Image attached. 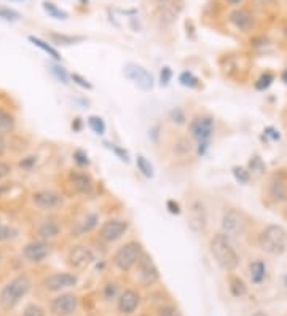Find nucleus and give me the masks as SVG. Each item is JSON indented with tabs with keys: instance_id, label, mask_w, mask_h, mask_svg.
<instances>
[{
	"instance_id": "1",
	"label": "nucleus",
	"mask_w": 287,
	"mask_h": 316,
	"mask_svg": "<svg viewBox=\"0 0 287 316\" xmlns=\"http://www.w3.org/2000/svg\"><path fill=\"white\" fill-rule=\"evenodd\" d=\"M209 253L214 259V262L222 269L224 272L232 273L235 272L241 264V257L233 245V240L228 238L227 235L219 232L212 235L209 240Z\"/></svg>"
},
{
	"instance_id": "2",
	"label": "nucleus",
	"mask_w": 287,
	"mask_h": 316,
	"mask_svg": "<svg viewBox=\"0 0 287 316\" xmlns=\"http://www.w3.org/2000/svg\"><path fill=\"white\" fill-rule=\"evenodd\" d=\"M216 133V118L204 113V115H196L188 121V134L195 141L196 155L203 157L209 149L212 137Z\"/></svg>"
},
{
	"instance_id": "3",
	"label": "nucleus",
	"mask_w": 287,
	"mask_h": 316,
	"mask_svg": "<svg viewBox=\"0 0 287 316\" xmlns=\"http://www.w3.org/2000/svg\"><path fill=\"white\" fill-rule=\"evenodd\" d=\"M257 246L270 256H283L287 251V230L283 225L270 224L257 235Z\"/></svg>"
},
{
	"instance_id": "4",
	"label": "nucleus",
	"mask_w": 287,
	"mask_h": 316,
	"mask_svg": "<svg viewBox=\"0 0 287 316\" xmlns=\"http://www.w3.org/2000/svg\"><path fill=\"white\" fill-rule=\"evenodd\" d=\"M32 281L27 275H18L10 280L0 291V305L5 310H11L18 305L24 297L29 294Z\"/></svg>"
},
{
	"instance_id": "5",
	"label": "nucleus",
	"mask_w": 287,
	"mask_h": 316,
	"mask_svg": "<svg viewBox=\"0 0 287 316\" xmlns=\"http://www.w3.org/2000/svg\"><path fill=\"white\" fill-rule=\"evenodd\" d=\"M144 246L142 243H139L136 240L126 241L125 245H121L112 256V264L117 270L128 273L131 270L136 269L137 262L141 261V257L144 256Z\"/></svg>"
},
{
	"instance_id": "6",
	"label": "nucleus",
	"mask_w": 287,
	"mask_h": 316,
	"mask_svg": "<svg viewBox=\"0 0 287 316\" xmlns=\"http://www.w3.org/2000/svg\"><path fill=\"white\" fill-rule=\"evenodd\" d=\"M249 229V219L241 209L227 208L220 219V232L227 235L228 238L238 240L244 237Z\"/></svg>"
},
{
	"instance_id": "7",
	"label": "nucleus",
	"mask_w": 287,
	"mask_h": 316,
	"mask_svg": "<svg viewBox=\"0 0 287 316\" xmlns=\"http://www.w3.org/2000/svg\"><path fill=\"white\" fill-rule=\"evenodd\" d=\"M129 221L121 217H110L99 225L97 229V238H99L105 245H113V243L120 241L125 235L129 232Z\"/></svg>"
},
{
	"instance_id": "8",
	"label": "nucleus",
	"mask_w": 287,
	"mask_h": 316,
	"mask_svg": "<svg viewBox=\"0 0 287 316\" xmlns=\"http://www.w3.org/2000/svg\"><path fill=\"white\" fill-rule=\"evenodd\" d=\"M209 224V216L206 205L203 203V200L193 198L190 203L187 205V225L193 233L201 235L206 232Z\"/></svg>"
},
{
	"instance_id": "9",
	"label": "nucleus",
	"mask_w": 287,
	"mask_h": 316,
	"mask_svg": "<svg viewBox=\"0 0 287 316\" xmlns=\"http://www.w3.org/2000/svg\"><path fill=\"white\" fill-rule=\"evenodd\" d=\"M123 74L129 80L134 86H137L141 91L149 93L155 88V78L152 75V72L147 70L144 66L137 62H126L125 67H123Z\"/></svg>"
},
{
	"instance_id": "10",
	"label": "nucleus",
	"mask_w": 287,
	"mask_h": 316,
	"mask_svg": "<svg viewBox=\"0 0 287 316\" xmlns=\"http://www.w3.org/2000/svg\"><path fill=\"white\" fill-rule=\"evenodd\" d=\"M96 262V253L86 245H75L67 253V265L73 270H85Z\"/></svg>"
},
{
	"instance_id": "11",
	"label": "nucleus",
	"mask_w": 287,
	"mask_h": 316,
	"mask_svg": "<svg viewBox=\"0 0 287 316\" xmlns=\"http://www.w3.org/2000/svg\"><path fill=\"white\" fill-rule=\"evenodd\" d=\"M136 272H137V280L142 286L150 288L153 285H157L160 281V270L157 264L153 262L152 256H149L147 253H144V256L141 257V261L136 265Z\"/></svg>"
},
{
	"instance_id": "12",
	"label": "nucleus",
	"mask_w": 287,
	"mask_h": 316,
	"mask_svg": "<svg viewBox=\"0 0 287 316\" xmlns=\"http://www.w3.org/2000/svg\"><path fill=\"white\" fill-rule=\"evenodd\" d=\"M30 200H32V205H34L37 209L46 211V213L54 211L64 205V197L59 192L51 190V189H43V190L34 192Z\"/></svg>"
},
{
	"instance_id": "13",
	"label": "nucleus",
	"mask_w": 287,
	"mask_h": 316,
	"mask_svg": "<svg viewBox=\"0 0 287 316\" xmlns=\"http://www.w3.org/2000/svg\"><path fill=\"white\" fill-rule=\"evenodd\" d=\"M77 285H78V277L70 272L53 273L43 280V288L48 293H62L65 289L75 288Z\"/></svg>"
},
{
	"instance_id": "14",
	"label": "nucleus",
	"mask_w": 287,
	"mask_h": 316,
	"mask_svg": "<svg viewBox=\"0 0 287 316\" xmlns=\"http://www.w3.org/2000/svg\"><path fill=\"white\" fill-rule=\"evenodd\" d=\"M78 297L72 293H61L50 302V313L53 316H72L78 310Z\"/></svg>"
},
{
	"instance_id": "15",
	"label": "nucleus",
	"mask_w": 287,
	"mask_h": 316,
	"mask_svg": "<svg viewBox=\"0 0 287 316\" xmlns=\"http://www.w3.org/2000/svg\"><path fill=\"white\" fill-rule=\"evenodd\" d=\"M228 22L232 24L238 32L249 34V32H252L254 27H256V16H254V13L249 11L248 8L238 6L228 13Z\"/></svg>"
},
{
	"instance_id": "16",
	"label": "nucleus",
	"mask_w": 287,
	"mask_h": 316,
	"mask_svg": "<svg viewBox=\"0 0 287 316\" xmlns=\"http://www.w3.org/2000/svg\"><path fill=\"white\" fill-rule=\"evenodd\" d=\"M51 251L53 248L50 245V241L34 240V241H29L27 245L22 248V257L30 264H40L43 262L46 257H50Z\"/></svg>"
},
{
	"instance_id": "17",
	"label": "nucleus",
	"mask_w": 287,
	"mask_h": 316,
	"mask_svg": "<svg viewBox=\"0 0 287 316\" xmlns=\"http://www.w3.org/2000/svg\"><path fill=\"white\" fill-rule=\"evenodd\" d=\"M69 185L70 189L78 193V195H91L94 192L96 182L91 177V174L86 171H81V169H72L69 173Z\"/></svg>"
},
{
	"instance_id": "18",
	"label": "nucleus",
	"mask_w": 287,
	"mask_h": 316,
	"mask_svg": "<svg viewBox=\"0 0 287 316\" xmlns=\"http://www.w3.org/2000/svg\"><path fill=\"white\" fill-rule=\"evenodd\" d=\"M141 301H142L141 294H139L136 289L128 288V289L123 291L117 299V310H118L120 315L129 316V315L136 313L139 305H141Z\"/></svg>"
},
{
	"instance_id": "19",
	"label": "nucleus",
	"mask_w": 287,
	"mask_h": 316,
	"mask_svg": "<svg viewBox=\"0 0 287 316\" xmlns=\"http://www.w3.org/2000/svg\"><path fill=\"white\" fill-rule=\"evenodd\" d=\"M61 224L54 217H48L37 227V238L43 241H53L61 235Z\"/></svg>"
},
{
	"instance_id": "20",
	"label": "nucleus",
	"mask_w": 287,
	"mask_h": 316,
	"mask_svg": "<svg viewBox=\"0 0 287 316\" xmlns=\"http://www.w3.org/2000/svg\"><path fill=\"white\" fill-rule=\"evenodd\" d=\"M97 227H99V214L88 213L77 222L73 233H75V237H85L88 233H93Z\"/></svg>"
},
{
	"instance_id": "21",
	"label": "nucleus",
	"mask_w": 287,
	"mask_h": 316,
	"mask_svg": "<svg viewBox=\"0 0 287 316\" xmlns=\"http://www.w3.org/2000/svg\"><path fill=\"white\" fill-rule=\"evenodd\" d=\"M267 273H268V267L265 261H262V259H256V261H252L249 264V278L252 281V285L260 286L262 283L265 281Z\"/></svg>"
},
{
	"instance_id": "22",
	"label": "nucleus",
	"mask_w": 287,
	"mask_h": 316,
	"mask_svg": "<svg viewBox=\"0 0 287 316\" xmlns=\"http://www.w3.org/2000/svg\"><path fill=\"white\" fill-rule=\"evenodd\" d=\"M16 128V118L11 112H8L5 109L0 107V136L5 137L8 134H11Z\"/></svg>"
},
{
	"instance_id": "23",
	"label": "nucleus",
	"mask_w": 287,
	"mask_h": 316,
	"mask_svg": "<svg viewBox=\"0 0 287 316\" xmlns=\"http://www.w3.org/2000/svg\"><path fill=\"white\" fill-rule=\"evenodd\" d=\"M268 193L276 203H283V201H287V187L286 184L280 179H272L268 185Z\"/></svg>"
},
{
	"instance_id": "24",
	"label": "nucleus",
	"mask_w": 287,
	"mask_h": 316,
	"mask_svg": "<svg viewBox=\"0 0 287 316\" xmlns=\"http://www.w3.org/2000/svg\"><path fill=\"white\" fill-rule=\"evenodd\" d=\"M29 42H30L32 45H35L37 48H40V50H42L43 53H46V54L50 56L51 59H54L56 62H59V61H61V53L57 51L51 43L45 42L43 38L35 37V35H29Z\"/></svg>"
},
{
	"instance_id": "25",
	"label": "nucleus",
	"mask_w": 287,
	"mask_h": 316,
	"mask_svg": "<svg viewBox=\"0 0 287 316\" xmlns=\"http://www.w3.org/2000/svg\"><path fill=\"white\" fill-rule=\"evenodd\" d=\"M228 291L233 297L240 299L248 293V286H246V283L240 277H236V275H230L228 277Z\"/></svg>"
},
{
	"instance_id": "26",
	"label": "nucleus",
	"mask_w": 287,
	"mask_h": 316,
	"mask_svg": "<svg viewBox=\"0 0 287 316\" xmlns=\"http://www.w3.org/2000/svg\"><path fill=\"white\" fill-rule=\"evenodd\" d=\"M50 38L53 40V43L61 45V46H70V45H77L80 42H83L85 37L81 35H67V34H56V32H51Z\"/></svg>"
},
{
	"instance_id": "27",
	"label": "nucleus",
	"mask_w": 287,
	"mask_h": 316,
	"mask_svg": "<svg viewBox=\"0 0 287 316\" xmlns=\"http://www.w3.org/2000/svg\"><path fill=\"white\" fill-rule=\"evenodd\" d=\"M136 166H137V171L141 173L144 177H147V179H153V176H155L153 165L150 163L149 158H147L145 155H142V153H139V155L136 157Z\"/></svg>"
},
{
	"instance_id": "28",
	"label": "nucleus",
	"mask_w": 287,
	"mask_h": 316,
	"mask_svg": "<svg viewBox=\"0 0 287 316\" xmlns=\"http://www.w3.org/2000/svg\"><path fill=\"white\" fill-rule=\"evenodd\" d=\"M42 8H43V11L50 16V18H54V19H67L69 18V13L67 11H64L62 8H59L56 3L53 2H48V0H43L42 2Z\"/></svg>"
},
{
	"instance_id": "29",
	"label": "nucleus",
	"mask_w": 287,
	"mask_h": 316,
	"mask_svg": "<svg viewBox=\"0 0 287 316\" xmlns=\"http://www.w3.org/2000/svg\"><path fill=\"white\" fill-rule=\"evenodd\" d=\"M86 123H88V128L97 136H104L105 131H107V125H105L104 118L99 115H89L86 118Z\"/></svg>"
},
{
	"instance_id": "30",
	"label": "nucleus",
	"mask_w": 287,
	"mask_h": 316,
	"mask_svg": "<svg viewBox=\"0 0 287 316\" xmlns=\"http://www.w3.org/2000/svg\"><path fill=\"white\" fill-rule=\"evenodd\" d=\"M48 70H50V74H51L59 83H62V85H69L70 75H69V72L65 70V67L61 66V64L51 62L50 66H48Z\"/></svg>"
},
{
	"instance_id": "31",
	"label": "nucleus",
	"mask_w": 287,
	"mask_h": 316,
	"mask_svg": "<svg viewBox=\"0 0 287 316\" xmlns=\"http://www.w3.org/2000/svg\"><path fill=\"white\" fill-rule=\"evenodd\" d=\"M179 83L185 88H198L201 82H200V78L193 74V72L184 70V72H180V75H179Z\"/></svg>"
},
{
	"instance_id": "32",
	"label": "nucleus",
	"mask_w": 287,
	"mask_h": 316,
	"mask_svg": "<svg viewBox=\"0 0 287 316\" xmlns=\"http://www.w3.org/2000/svg\"><path fill=\"white\" fill-rule=\"evenodd\" d=\"M168 120L171 121L172 125H176V126H182L185 125L188 118H187V113L182 107H174V109H171L169 113H168Z\"/></svg>"
},
{
	"instance_id": "33",
	"label": "nucleus",
	"mask_w": 287,
	"mask_h": 316,
	"mask_svg": "<svg viewBox=\"0 0 287 316\" xmlns=\"http://www.w3.org/2000/svg\"><path fill=\"white\" fill-rule=\"evenodd\" d=\"M18 237V230L14 229L13 225H6L3 224V221L0 219V243L5 241H11Z\"/></svg>"
},
{
	"instance_id": "34",
	"label": "nucleus",
	"mask_w": 287,
	"mask_h": 316,
	"mask_svg": "<svg viewBox=\"0 0 287 316\" xmlns=\"http://www.w3.org/2000/svg\"><path fill=\"white\" fill-rule=\"evenodd\" d=\"M0 19L6 21V22H16L21 19V13L16 11L14 8L0 5Z\"/></svg>"
},
{
	"instance_id": "35",
	"label": "nucleus",
	"mask_w": 287,
	"mask_h": 316,
	"mask_svg": "<svg viewBox=\"0 0 287 316\" xmlns=\"http://www.w3.org/2000/svg\"><path fill=\"white\" fill-rule=\"evenodd\" d=\"M232 174L235 177V181L243 184V185L249 184V181H251V171L248 168H244V166H233L232 168Z\"/></svg>"
},
{
	"instance_id": "36",
	"label": "nucleus",
	"mask_w": 287,
	"mask_h": 316,
	"mask_svg": "<svg viewBox=\"0 0 287 316\" xmlns=\"http://www.w3.org/2000/svg\"><path fill=\"white\" fill-rule=\"evenodd\" d=\"M73 161H75L78 168H88L89 165H91L89 155L85 150H81V149H77L75 152H73Z\"/></svg>"
},
{
	"instance_id": "37",
	"label": "nucleus",
	"mask_w": 287,
	"mask_h": 316,
	"mask_svg": "<svg viewBox=\"0 0 287 316\" xmlns=\"http://www.w3.org/2000/svg\"><path fill=\"white\" fill-rule=\"evenodd\" d=\"M121 293H118V285L115 281H110L104 286V299L105 301H115Z\"/></svg>"
},
{
	"instance_id": "38",
	"label": "nucleus",
	"mask_w": 287,
	"mask_h": 316,
	"mask_svg": "<svg viewBox=\"0 0 287 316\" xmlns=\"http://www.w3.org/2000/svg\"><path fill=\"white\" fill-rule=\"evenodd\" d=\"M273 80H275V75H273V74H270V72H265V74H262L260 78L256 82V90H259V91H265L267 88L273 83Z\"/></svg>"
},
{
	"instance_id": "39",
	"label": "nucleus",
	"mask_w": 287,
	"mask_h": 316,
	"mask_svg": "<svg viewBox=\"0 0 287 316\" xmlns=\"http://www.w3.org/2000/svg\"><path fill=\"white\" fill-rule=\"evenodd\" d=\"M105 145L117 155V158H120L121 161H125V163H129V153L128 150H125L123 147H120V145L117 144H113V142H105Z\"/></svg>"
},
{
	"instance_id": "40",
	"label": "nucleus",
	"mask_w": 287,
	"mask_h": 316,
	"mask_svg": "<svg viewBox=\"0 0 287 316\" xmlns=\"http://www.w3.org/2000/svg\"><path fill=\"white\" fill-rule=\"evenodd\" d=\"M21 316H45V310L37 304H29L26 309L22 310Z\"/></svg>"
},
{
	"instance_id": "41",
	"label": "nucleus",
	"mask_w": 287,
	"mask_h": 316,
	"mask_svg": "<svg viewBox=\"0 0 287 316\" xmlns=\"http://www.w3.org/2000/svg\"><path fill=\"white\" fill-rule=\"evenodd\" d=\"M172 69L169 66H163L161 70H160V85L161 86H168L171 83V80H172Z\"/></svg>"
},
{
	"instance_id": "42",
	"label": "nucleus",
	"mask_w": 287,
	"mask_h": 316,
	"mask_svg": "<svg viewBox=\"0 0 287 316\" xmlns=\"http://www.w3.org/2000/svg\"><path fill=\"white\" fill-rule=\"evenodd\" d=\"M70 80L75 85L81 86V88H85V90H93V83L89 82L88 78H85L83 75H80V74H72L70 75Z\"/></svg>"
},
{
	"instance_id": "43",
	"label": "nucleus",
	"mask_w": 287,
	"mask_h": 316,
	"mask_svg": "<svg viewBox=\"0 0 287 316\" xmlns=\"http://www.w3.org/2000/svg\"><path fill=\"white\" fill-rule=\"evenodd\" d=\"M249 171L251 173H264L265 171V165L264 161H262L260 157H252L251 161H249Z\"/></svg>"
},
{
	"instance_id": "44",
	"label": "nucleus",
	"mask_w": 287,
	"mask_h": 316,
	"mask_svg": "<svg viewBox=\"0 0 287 316\" xmlns=\"http://www.w3.org/2000/svg\"><path fill=\"white\" fill-rule=\"evenodd\" d=\"M157 316H184V315L180 313V312L176 309V307H172V305H165V307H161V309H158Z\"/></svg>"
},
{
	"instance_id": "45",
	"label": "nucleus",
	"mask_w": 287,
	"mask_h": 316,
	"mask_svg": "<svg viewBox=\"0 0 287 316\" xmlns=\"http://www.w3.org/2000/svg\"><path fill=\"white\" fill-rule=\"evenodd\" d=\"M166 209H168V213L172 214V216H179V214H182V206H180L179 201L176 200H168L166 201Z\"/></svg>"
},
{
	"instance_id": "46",
	"label": "nucleus",
	"mask_w": 287,
	"mask_h": 316,
	"mask_svg": "<svg viewBox=\"0 0 287 316\" xmlns=\"http://www.w3.org/2000/svg\"><path fill=\"white\" fill-rule=\"evenodd\" d=\"M11 165L10 163H6V161H2L0 160V182L5 181L8 176L11 174Z\"/></svg>"
},
{
	"instance_id": "47",
	"label": "nucleus",
	"mask_w": 287,
	"mask_h": 316,
	"mask_svg": "<svg viewBox=\"0 0 287 316\" xmlns=\"http://www.w3.org/2000/svg\"><path fill=\"white\" fill-rule=\"evenodd\" d=\"M35 158H37V157H26L24 160H21L19 166H21V168H24V169H30V168H32V165H34L35 161H37Z\"/></svg>"
},
{
	"instance_id": "48",
	"label": "nucleus",
	"mask_w": 287,
	"mask_h": 316,
	"mask_svg": "<svg viewBox=\"0 0 287 316\" xmlns=\"http://www.w3.org/2000/svg\"><path fill=\"white\" fill-rule=\"evenodd\" d=\"M265 134H267V136H272L275 141L280 139V133H276V129H273V128H267V129H265Z\"/></svg>"
},
{
	"instance_id": "49",
	"label": "nucleus",
	"mask_w": 287,
	"mask_h": 316,
	"mask_svg": "<svg viewBox=\"0 0 287 316\" xmlns=\"http://www.w3.org/2000/svg\"><path fill=\"white\" fill-rule=\"evenodd\" d=\"M72 129H73V131H81V118H75V120H73L72 121Z\"/></svg>"
},
{
	"instance_id": "50",
	"label": "nucleus",
	"mask_w": 287,
	"mask_h": 316,
	"mask_svg": "<svg viewBox=\"0 0 287 316\" xmlns=\"http://www.w3.org/2000/svg\"><path fill=\"white\" fill-rule=\"evenodd\" d=\"M6 150V144H5V137L0 136V158L3 157V153Z\"/></svg>"
},
{
	"instance_id": "51",
	"label": "nucleus",
	"mask_w": 287,
	"mask_h": 316,
	"mask_svg": "<svg viewBox=\"0 0 287 316\" xmlns=\"http://www.w3.org/2000/svg\"><path fill=\"white\" fill-rule=\"evenodd\" d=\"M225 2L230 5V6H233V8H238L241 3H244V0H225Z\"/></svg>"
},
{
	"instance_id": "52",
	"label": "nucleus",
	"mask_w": 287,
	"mask_h": 316,
	"mask_svg": "<svg viewBox=\"0 0 287 316\" xmlns=\"http://www.w3.org/2000/svg\"><path fill=\"white\" fill-rule=\"evenodd\" d=\"M273 0H254V3L259 5V6H265V5H270Z\"/></svg>"
},
{
	"instance_id": "53",
	"label": "nucleus",
	"mask_w": 287,
	"mask_h": 316,
	"mask_svg": "<svg viewBox=\"0 0 287 316\" xmlns=\"http://www.w3.org/2000/svg\"><path fill=\"white\" fill-rule=\"evenodd\" d=\"M251 316H268L265 312H262V310H259V312H256V313H252Z\"/></svg>"
},
{
	"instance_id": "54",
	"label": "nucleus",
	"mask_w": 287,
	"mask_h": 316,
	"mask_svg": "<svg viewBox=\"0 0 287 316\" xmlns=\"http://www.w3.org/2000/svg\"><path fill=\"white\" fill-rule=\"evenodd\" d=\"M283 80H284V83L287 85V69L284 70V74H283Z\"/></svg>"
},
{
	"instance_id": "55",
	"label": "nucleus",
	"mask_w": 287,
	"mask_h": 316,
	"mask_svg": "<svg viewBox=\"0 0 287 316\" xmlns=\"http://www.w3.org/2000/svg\"><path fill=\"white\" fill-rule=\"evenodd\" d=\"M2 259H3V257H2V253H0V264H2Z\"/></svg>"
},
{
	"instance_id": "56",
	"label": "nucleus",
	"mask_w": 287,
	"mask_h": 316,
	"mask_svg": "<svg viewBox=\"0 0 287 316\" xmlns=\"http://www.w3.org/2000/svg\"><path fill=\"white\" fill-rule=\"evenodd\" d=\"M16 2H22V0H16Z\"/></svg>"
}]
</instances>
